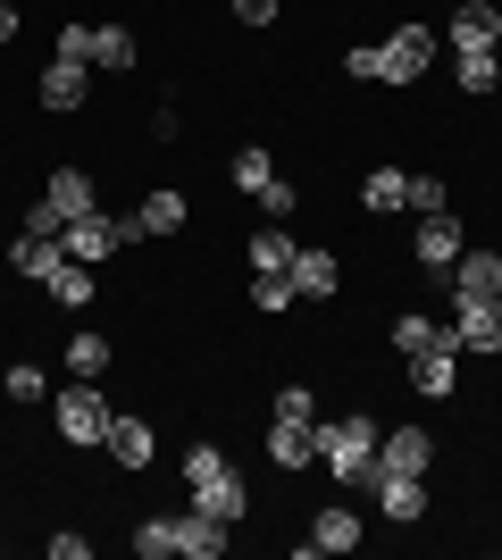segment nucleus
Here are the masks:
<instances>
[{
    "label": "nucleus",
    "mask_w": 502,
    "mask_h": 560,
    "mask_svg": "<svg viewBox=\"0 0 502 560\" xmlns=\"http://www.w3.org/2000/svg\"><path fill=\"white\" fill-rule=\"evenodd\" d=\"M185 493H192V511L226 518V527L252 518V486L235 477V460H226L218 444H185Z\"/></svg>",
    "instance_id": "1"
},
{
    "label": "nucleus",
    "mask_w": 502,
    "mask_h": 560,
    "mask_svg": "<svg viewBox=\"0 0 502 560\" xmlns=\"http://www.w3.org/2000/svg\"><path fill=\"white\" fill-rule=\"evenodd\" d=\"M318 468H327L335 486H369V477H377V419H369V410L318 419Z\"/></svg>",
    "instance_id": "2"
},
{
    "label": "nucleus",
    "mask_w": 502,
    "mask_h": 560,
    "mask_svg": "<svg viewBox=\"0 0 502 560\" xmlns=\"http://www.w3.org/2000/svg\"><path fill=\"white\" fill-rule=\"evenodd\" d=\"M109 394H101V376H68L59 394H50V427H59V444L68 452H101L109 444Z\"/></svg>",
    "instance_id": "3"
},
{
    "label": "nucleus",
    "mask_w": 502,
    "mask_h": 560,
    "mask_svg": "<svg viewBox=\"0 0 502 560\" xmlns=\"http://www.w3.org/2000/svg\"><path fill=\"white\" fill-rule=\"evenodd\" d=\"M460 252H469V234H460L453 210L419 218V234H410V259H419V277H428V284H453V259H460Z\"/></svg>",
    "instance_id": "4"
},
{
    "label": "nucleus",
    "mask_w": 502,
    "mask_h": 560,
    "mask_svg": "<svg viewBox=\"0 0 502 560\" xmlns=\"http://www.w3.org/2000/svg\"><path fill=\"white\" fill-rule=\"evenodd\" d=\"M369 502H377L385 518H394V527H419V518L435 511V493H428V477H394V468H377V477H369Z\"/></svg>",
    "instance_id": "5"
},
{
    "label": "nucleus",
    "mask_w": 502,
    "mask_h": 560,
    "mask_svg": "<svg viewBox=\"0 0 502 560\" xmlns=\"http://www.w3.org/2000/svg\"><path fill=\"white\" fill-rule=\"evenodd\" d=\"M428 68H435V25H394V34H385V84L402 93V84H419Z\"/></svg>",
    "instance_id": "6"
},
{
    "label": "nucleus",
    "mask_w": 502,
    "mask_h": 560,
    "mask_svg": "<svg viewBox=\"0 0 502 560\" xmlns=\"http://www.w3.org/2000/svg\"><path fill=\"white\" fill-rule=\"evenodd\" d=\"M268 468L311 477L318 468V419H268Z\"/></svg>",
    "instance_id": "7"
},
{
    "label": "nucleus",
    "mask_w": 502,
    "mask_h": 560,
    "mask_svg": "<svg viewBox=\"0 0 502 560\" xmlns=\"http://www.w3.org/2000/svg\"><path fill=\"white\" fill-rule=\"evenodd\" d=\"M34 101H43L50 117H75L84 101H93V68H84V59H50L43 84H34Z\"/></svg>",
    "instance_id": "8"
},
{
    "label": "nucleus",
    "mask_w": 502,
    "mask_h": 560,
    "mask_svg": "<svg viewBox=\"0 0 502 560\" xmlns=\"http://www.w3.org/2000/svg\"><path fill=\"white\" fill-rule=\"evenodd\" d=\"M59 243H68V259H84V268H101V259H118V252H126V234H118V218H109V210L68 218V234H59Z\"/></svg>",
    "instance_id": "9"
},
{
    "label": "nucleus",
    "mask_w": 502,
    "mask_h": 560,
    "mask_svg": "<svg viewBox=\"0 0 502 560\" xmlns=\"http://www.w3.org/2000/svg\"><path fill=\"white\" fill-rule=\"evenodd\" d=\"M410 394L419 401H460V343H435L410 360Z\"/></svg>",
    "instance_id": "10"
},
{
    "label": "nucleus",
    "mask_w": 502,
    "mask_h": 560,
    "mask_svg": "<svg viewBox=\"0 0 502 560\" xmlns=\"http://www.w3.org/2000/svg\"><path fill=\"white\" fill-rule=\"evenodd\" d=\"M377 468H394V477H428V468H435V435H428V427H385V435H377Z\"/></svg>",
    "instance_id": "11"
},
{
    "label": "nucleus",
    "mask_w": 502,
    "mask_h": 560,
    "mask_svg": "<svg viewBox=\"0 0 502 560\" xmlns=\"http://www.w3.org/2000/svg\"><path fill=\"white\" fill-rule=\"evenodd\" d=\"M101 452H109L118 468H151V460H160V427H151L143 410H118V419H109V444H101Z\"/></svg>",
    "instance_id": "12"
},
{
    "label": "nucleus",
    "mask_w": 502,
    "mask_h": 560,
    "mask_svg": "<svg viewBox=\"0 0 502 560\" xmlns=\"http://www.w3.org/2000/svg\"><path fill=\"white\" fill-rule=\"evenodd\" d=\"M453 302H502V252L469 243V252L453 259Z\"/></svg>",
    "instance_id": "13"
},
{
    "label": "nucleus",
    "mask_w": 502,
    "mask_h": 560,
    "mask_svg": "<svg viewBox=\"0 0 502 560\" xmlns=\"http://www.w3.org/2000/svg\"><path fill=\"white\" fill-rule=\"evenodd\" d=\"M453 343L478 351V360H494L502 351V302H453Z\"/></svg>",
    "instance_id": "14"
},
{
    "label": "nucleus",
    "mask_w": 502,
    "mask_h": 560,
    "mask_svg": "<svg viewBox=\"0 0 502 560\" xmlns=\"http://www.w3.org/2000/svg\"><path fill=\"white\" fill-rule=\"evenodd\" d=\"M453 50H502V9L494 0H453Z\"/></svg>",
    "instance_id": "15"
},
{
    "label": "nucleus",
    "mask_w": 502,
    "mask_h": 560,
    "mask_svg": "<svg viewBox=\"0 0 502 560\" xmlns=\"http://www.w3.org/2000/svg\"><path fill=\"white\" fill-rule=\"evenodd\" d=\"M185 218H192V201L176 185H151L143 201H135V226H143V243H160V234H185Z\"/></svg>",
    "instance_id": "16"
},
{
    "label": "nucleus",
    "mask_w": 502,
    "mask_h": 560,
    "mask_svg": "<svg viewBox=\"0 0 502 560\" xmlns=\"http://www.w3.org/2000/svg\"><path fill=\"white\" fill-rule=\"evenodd\" d=\"M9 268H17L25 284H50L68 268V243H59V234H17V243H9Z\"/></svg>",
    "instance_id": "17"
},
{
    "label": "nucleus",
    "mask_w": 502,
    "mask_h": 560,
    "mask_svg": "<svg viewBox=\"0 0 502 560\" xmlns=\"http://www.w3.org/2000/svg\"><path fill=\"white\" fill-rule=\"evenodd\" d=\"M369 544V527H360V511H318L311 536H302V552H360Z\"/></svg>",
    "instance_id": "18"
},
{
    "label": "nucleus",
    "mask_w": 502,
    "mask_h": 560,
    "mask_svg": "<svg viewBox=\"0 0 502 560\" xmlns=\"http://www.w3.org/2000/svg\"><path fill=\"white\" fill-rule=\"evenodd\" d=\"M435 343H453V327H435L428 310H402V318H394V335H385V351H394V360H419V351H435Z\"/></svg>",
    "instance_id": "19"
},
{
    "label": "nucleus",
    "mask_w": 502,
    "mask_h": 560,
    "mask_svg": "<svg viewBox=\"0 0 502 560\" xmlns=\"http://www.w3.org/2000/svg\"><path fill=\"white\" fill-rule=\"evenodd\" d=\"M410 201V167H369V176H360V210L369 218H394Z\"/></svg>",
    "instance_id": "20"
},
{
    "label": "nucleus",
    "mask_w": 502,
    "mask_h": 560,
    "mask_svg": "<svg viewBox=\"0 0 502 560\" xmlns=\"http://www.w3.org/2000/svg\"><path fill=\"white\" fill-rule=\"evenodd\" d=\"M93 68H109V75H135V68H143L135 25H93Z\"/></svg>",
    "instance_id": "21"
},
{
    "label": "nucleus",
    "mask_w": 502,
    "mask_h": 560,
    "mask_svg": "<svg viewBox=\"0 0 502 560\" xmlns=\"http://www.w3.org/2000/svg\"><path fill=\"white\" fill-rule=\"evenodd\" d=\"M293 284H302L311 302H327L335 284H343V268H335V252H327V243H302V252H293Z\"/></svg>",
    "instance_id": "22"
},
{
    "label": "nucleus",
    "mask_w": 502,
    "mask_h": 560,
    "mask_svg": "<svg viewBox=\"0 0 502 560\" xmlns=\"http://www.w3.org/2000/svg\"><path fill=\"white\" fill-rule=\"evenodd\" d=\"M135 552L143 560H176L185 552V511H151L143 527H135Z\"/></svg>",
    "instance_id": "23"
},
{
    "label": "nucleus",
    "mask_w": 502,
    "mask_h": 560,
    "mask_svg": "<svg viewBox=\"0 0 502 560\" xmlns=\"http://www.w3.org/2000/svg\"><path fill=\"white\" fill-rule=\"evenodd\" d=\"M293 252H302V243H293V234L277 226V218H268V226L252 234V243H243V268H252V277H268V268H293Z\"/></svg>",
    "instance_id": "24"
},
{
    "label": "nucleus",
    "mask_w": 502,
    "mask_h": 560,
    "mask_svg": "<svg viewBox=\"0 0 502 560\" xmlns=\"http://www.w3.org/2000/svg\"><path fill=\"white\" fill-rule=\"evenodd\" d=\"M453 84H460L469 101H486V93L502 84V50H453Z\"/></svg>",
    "instance_id": "25"
},
{
    "label": "nucleus",
    "mask_w": 502,
    "mask_h": 560,
    "mask_svg": "<svg viewBox=\"0 0 502 560\" xmlns=\"http://www.w3.org/2000/svg\"><path fill=\"white\" fill-rule=\"evenodd\" d=\"M226 544H235V527L210 511H185V560H226Z\"/></svg>",
    "instance_id": "26"
},
{
    "label": "nucleus",
    "mask_w": 502,
    "mask_h": 560,
    "mask_svg": "<svg viewBox=\"0 0 502 560\" xmlns=\"http://www.w3.org/2000/svg\"><path fill=\"white\" fill-rule=\"evenodd\" d=\"M268 176H277V151H268V142H243L235 160H226V185H235L243 201H252V192H260Z\"/></svg>",
    "instance_id": "27"
},
{
    "label": "nucleus",
    "mask_w": 502,
    "mask_h": 560,
    "mask_svg": "<svg viewBox=\"0 0 502 560\" xmlns=\"http://www.w3.org/2000/svg\"><path fill=\"white\" fill-rule=\"evenodd\" d=\"M118 369V343H109V335H68V376H109Z\"/></svg>",
    "instance_id": "28"
},
{
    "label": "nucleus",
    "mask_w": 502,
    "mask_h": 560,
    "mask_svg": "<svg viewBox=\"0 0 502 560\" xmlns=\"http://www.w3.org/2000/svg\"><path fill=\"white\" fill-rule=\"evenodd\" d=\"M293 302H302V284H293V268H268V277H252V310H260V318H285Z\"/></svg>",
    "instance_id": "29"
},
{
    "label": "nucleus",
    "mask_w": 502,
    "mask_h": 560,
    "mask_svg": "<svg viewBox=\"0 0 502 560\" xmlns=\"http://www.w3.org/2000/svg\"><path fill=\"white\" fill-rule=\"evenodd\" d=\"M93 293H101V284H93V268H84V259H68V268L50 277V302H59V310H93Z\"/></svg>",
    "instance_id": "30"
},
{
    "label": "nucleus",
    "mask_w": 502,
    "mask_h": 560,
    "mask_svg": "<svg viewBox=\"0 0 502 560\" xmlns=\"http://www.w3.org/2000/svg\"><path fill=\"white\" fill-rule=\"evenodd\" d=\"M252 201H260V218H277V226H285V218H293V210H302V185H293L285 167H277V176H268V185H260V192H252Z\"/></svg>",
    "instance_id": "31"
},
{
    "label": "nucleus",
    "mask_w": 502,
    "mask_h": 560,
    "mask_svg": "<svg viewBox=\"0 0 502 560\" xmlns=\"http://www.w3.org/2000/svg\"><path fill=\"white\" fill-rule=\"evenodd\" d=\"M343 75L352 84H385V43H352L343 50Z\"/></svg>",
    "instance_id": "32"
},
{
    "label": "nucleus",
    "mask_w": 502,
    "mask_h": 560,
    "mask_svg": "<svg viewBox=\"0 0 502 560\" xmlns=\"http://www.w3.org/2000/svg\"><path fill=\"white\" fill-rule=\"evenodd\" d=\"M402 210H419V218L453 210V185H444V176H410V201H402Z\"/></svg>",
    "instance_id": "33"
},
{
    "label": "nucleus",
    "mask_w": 502,
    "mask_h": 560,
    "mask_svg": "<svg viewBox=\"0 0 502 560\" xmlns=\"http://www.w3.org/2000/svg\"><path fill=\"white\" fill-rule=\"evenodd\" d=\"M268 419H318V394H311V385H277Z\"/></svg>",
    "instance_id": "34"
},
{
    "label": "nucleus",
    "mask_w": 502,
    "mask_h": 560,
    "mask_svg": "<svg viewBox=\"0 0 502 560\" xmlns=\"http://www.w3.org/2000/svg\"><path fill=\"white\" fill-rule=\"evenodd\" d=\"M43 385H50V376L34 369V360H17V369H9V401H43Z\"/></svg>",
    "instance_id": "35"
},
{
    "label": "nucleus",
    "mask_w": 502,
    "mask_h": 560,
    "mask_svg": "<svg viewBox=\"0 0 502 560\" xmlns=\"http://www.w3.org/2000/svg\"><path fill=\"white\" fill-rule=\"evenodd\" d=\"M50 59H84V68H93V25H59V50H50Z\"/></svg>",
    "instance_id": "36"
},
{
    "label": "nucleus",
    "mask_w": 502,
    "mask_h": 560,
    "mask_svg": "<svg viewBox=\"0 0 502 560\" xmlns=\"http://www.w3.org/2000/svg\"><path fill=\"white\" fill-rule=\"evenodd\" d=\"M50 560H93V536H75V527H50Z\"/></svg>",
    "instance_id": "37"
},
{
    "label": "nucleus",
    "mask_w": 502,
    "mask_h": 560,
    "mask_svg": "<svg viewBox=\"0 0 502 560\" xmlns=\"http://www.w3.org/2000/svg\"><path fill=\"white\" fill-rule=\"evenodd\" d=\"M151 142H185V117H176V101H160V109H151Z\"/></svg>",
    "instance_id": "38"
},
{
    "label": "nucleus",
    "mask_w": 502,
    "mask_h": 560,
    "mask_svg": "<svg viewBox=\"0 0 502 560\" xmlns=\"http://www.w3.org/2000/svg\"><path fill=\"white\" fill-rule=\"evenodd\" d=\"M226 9H235L243 25H277V9H285V0H226Z\"/></svg>",
    "instance_id": "39"
},
{
    "label": "nucleus",
    "mask_w": 502,
    "mask_h": 560,
    "mask_svg": "<svg viewBox=\"0 0 502 560\" xmlns=\"http://www.w3.org/2000/svg\"><path fill=\"white\" fill-rule=\"evenodd\" d=\"M17 25H25V18H17V0H0V43H17Z\"/></svg>",
    "instance_id": "40"
}]
</instances>
